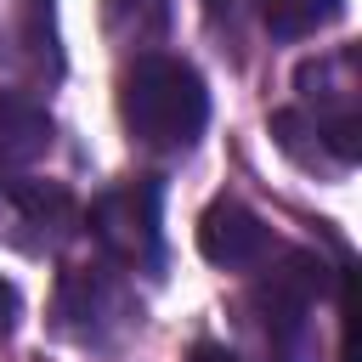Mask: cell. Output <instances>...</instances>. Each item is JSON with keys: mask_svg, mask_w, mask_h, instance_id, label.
<instances>
[{"mask_svg": "<svg viewBox=\"0 0 362 362\" xmlns=\"http://www.w3.org/2000/svg\"><path fill=\"white\" fill-rule=\"evenodd\" d=\"M328 288V272L317 255L288 249L272 255L255 277V288L243 294V317L260 334V345L272 351V362H305V334H311V305Z\"/></svg>", "mask_w": 362, "mask_h": 362, "instance_id": "7a4b0ae2", "label": "cell"}, {"mask_svg": "<svg viewBox=\"0 0 362 362\" xmlns=\"http://www.w3.org/2000/svg\"><path fill=\"white\" fill-rule=\"evenodd\" d=\"M74 226H79V215L62 187L0 175V243H11L23 255H51L74 238Z\"/></svg>", "mask_w": 362, "mask_h": 362, "instance_id": "8992f818", "label": "cell"}, {"mask_svg": "<svg viewBox=\"0 0 362 362\" xmlns=\"http://www.w3.org/2000/svg\"><path fill=\"white\" fill-rule=\"evenodd\" d=\"M204 17H209V28H215V34H221V28H232V45L243 40V28H238L243 0H204Z\"/></svg>", "mask_w": 362, "mask_h": 362, "instance_id": "7c38bea8", "label": "cell"}, {"mask_svg": "<svg viewBox=\"0 0 362 362\" xmlns=\"http://www.w3.org/2000/svg\"><path fill=\"white\" fill-rule=\"evenodd\" d=\"M294 90H300L294 113L317 130L328 158L339 170H351L356 153H362V79H356V57L351 51H328V57L305 62Z\"/></svg>", "mask_w": 362, "mask_h": 362, "instance_id": "3957f363", "label": "cell"}, {"mask_svg": "<svg viewBox=\"0 0 362 362\" xmlns=\"http://www.w3.org/2000/svg\"><path fill=\"white\" fill-rule=\"evenodd\" d=\"M345 0H260V23L277 34V40H305L317 28H328L339 17Z\"/></svg>", "mask_w": 362, "mask_h": 362, "instance_id": "8fae6325", "label": "cell"}, {"mask_svg": "<svg viewBox=\"0 0 362 362\" xmlns=\"http://www.w3.org/2000/svg\"><path fill=\"white\" fill-rule=\"evenodd\" d=\"M198 255H204L209 266H221V272H260V266L277 255V243H272L266 221H260L249 204L215 198V204L204 209V221H198Z\"/></svg>", "mask_w": 362, "mask_h": 362, "instance_id": "52a82bcc", "label": "cell"}, {"mask_svg": "<svg viewBox=\"0 0 362 362\" xmlns=\"http://www.w3.org/2000/svg\"><path fill=\"white\" fill-rule=\"evenodd\" d=\"M102 23L119 45H153L170 23V0H102Z\"/></svg>", "mask_w": 362, "mask_h": 362, "instance_id": "30bf717a", "label": "cell"}, {"mask_svg": "<svg viewBox=\"0 0 362 362\" xmlns=\"http://www.w3.org/2000/svg\"><path fill=\"white\" fill-rule=\"evenodd\" d=\"M11 322H17V288L0 277V339L11 334Z\"/></svg>", "mask_w": 362, "mask_h": 362, "instance_id": "5bb4252c", "label": "cell"}, {"mask_svg": "<svg viewBox=\"0 0 362 362\" xmlns=\"http://www.w3.org/2000/svg\"><path fill=\"white\" fill-rule=\"evenodd\" d=\"M187 362H243V356H232L226 345H215V339H204V345H192V351H187Z\"/></svg>", "mask_w": 362, "mask_h": 362, "instance_id": "4fadbf2b", "label": "cell"}, {"mask_svg": "<svg viewBox=\"0 0 362 362\" xmlns=\"http://www.w3.org/2000/svg\"><path fill=\"white\" fill-rule=\"evenodd\" d=\"M0 62L23 79H57V28H51V0H11L0 11Z\"/></svg>", "mask_w": 362, "mask_h": 362, "instance_id": "ba28073f", "label": "cell"}, {"mask_svg": "<svg viewBox=\"0 0 362 362\" xmlns=\"http://www.w3.org/2000/svg\"><path fill=\"white\" fill-rule=\"evenodd\" d=\"M57 334L85 345V351H113L136 328V300L130 283L113 266H68L57 277Z\"/></svg>", "mask_w": 362, "mask_h": 362, "instance_id": "5b68a950", "label": "cell"}, {"mask_svg": "<svg viewBox=\"0 0 362 362\" xmlns=\"http://www.w3.org/2000/svg\"><path fill=\"white\" fill-rule=\"evenodd\" d=\"M158 181L153 175H136V181H119L107 192H96L85 226L96 238V249L107 255V266L119 272H158L164 266V226H158Z\"/></svg>", "mask_w": 362, "mask_h": 362, "instance_id": "277c9868", "label": "cell"}, {"mask_svg": "<svg viewBox=\"0 0 362 362\" xmlns=\"http://www.w3.org/2000/svg\"><path fill=\"white\" fill-rule=\"evenodd\" d=\"M51 153V113L17 90H0V175H17Z\"/></svg>", "mask_w": 362, "mask_h": 362, "instance_id": "9c48e42d", "label": "cell"}, {"mask_svg": "<svg viewBox=\"0 0 362 362\" xmlns=\"http://www.w3.org/2000/svg\"><path fill=\"white\" fill-rule=\"evenodd\" d=\"M119 119L124 130L153 147V153H187L204 136L209 119V90L198 79L192 62L164 57V51H141L124 79H119Z\"/></svg>", "mask_w": 362, "mask_h": 362, "instance_id": "6da1fadb", "label": "cell"}]
</instances>
